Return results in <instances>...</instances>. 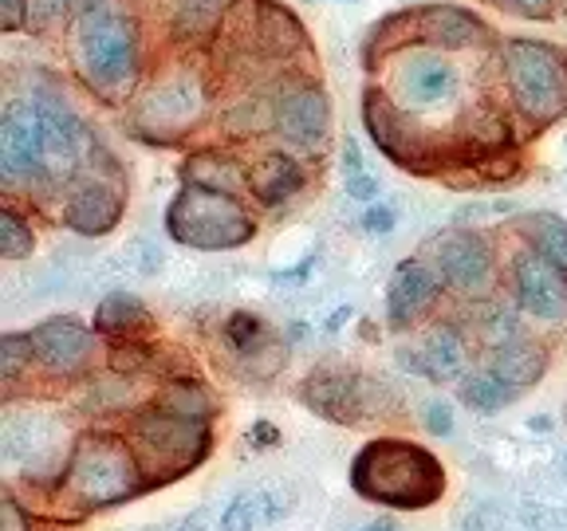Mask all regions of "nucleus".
Segmentation results:
<instances>
[{"instance_id": "1", "label": "nucleus", "mask_w": 567, "mask_h": 531, "mask_svg": "<svg viewBox=\"0 0 567 531\" xmlns=\"http://www.w3.org/2000/svg\"><path fill=\"white\" fill-rule=\"evenodd\" d=\"M351 488L371 504L417 512L442 500L445 469L430 449L399 437H382L359 449L351 465Z\"/></svg>"}, {"instance_id": "2", "label": "nucleus", "mask_w": 567, "mask_h": 531, "mask_svg": "<svg viewBox=\"0 0 567 531\" xmlns=\"http://www.w3.org/2000/svg\"><path fill=\"white\" fill-rule=\"evenodd\" d=\"M142 485L146 477H142L134 445L106 429H87L71 449L60 492L75 512H99V508L123 504Z\"/></svg>"}, {"instance_id": "3", "label": "nucleus", "mask_w": 567, "mask_h": 531, "mask_svg": "<svg viewBox=\"0 0 567 531\" xmlns=\"http://www.w3.org/2000/svg\"><path fill=\"white\" fill-rule=\"evenodd\" d=\"M134 452H138L146 485H169L205 460L209 421L174 414V409L151 402L142 414H134Z\"/></svg>"}, {"instance_id": "4", "label": "nucleus", "mask_w": 567, "mask_h": 531, "mask_svg": "<svg viewBox=\"0 0 567 531\" xmlns=\"http://www.w3.org/2000/svg\"><path fill=\"white\" fill-rule=\"evenodd\" d=\"M166 232L177 244L202 248V252H221V248H240L252 240L257 225L245 212V205L233 194L205 186H186L169 201Z\"/></svg>"}, {"instance_id": "5", "label": "nucleus", "mask_w": 567, "mask_h": 531, "mask_svg": "<svg viewBox=\"0 0 567 531\" xmlns=\"http://www.w3.org/2000/svg\"><path fill=\"white\" fill-rule=\"evenodd\" d=\"M505 80L516 111L536 126L556 123L567 111V63L551 52V44L536 40L505 44Z\"/></svg>"}, {"instance_id": "6", "label": "nucleus", "mask_w": 567, "mask_h": 531, "mask_svg": "<svg viewBox=\"0 0 567 531\" xmlns=\"http://www.w3.org/2000/svg\"><path fill=\"white\" fill-rule=\"evenodd\" d=\"M75 63L83 80L103 95L126 91L138 71V48H134L131 28L115 12L87 9L75 28Z\"/></svg>"}, {"instance_id": "7", "label": "nucleus", "mask_w": 567, "mask_h": 531, "mask_svg": "<svg viewBox=\"0 0 567 531\" xmlns=\"http://www.w3.org/2000/svg\"><path fill=\"white\" fill-rule=\"evenodd\" d=\"M0 169L9 181H40L48 177L44 134L35 103H12L0 123Z\"/></svg>"}, {"instance_id": "8", "label": "nucleus", "mask_w": 567, "mask_h": 531, "mask_svg": "<svg viewBox=\"0 0 567 531\" xmlns=\"http://www.w3.org/2000/svg\"><path fill=\"white\" fill-rule=\"evenodd\" d=\"M205 106V91L197 83V75H174V80L158 83L151 91V98L142 103V126L154 134V138H174V134L189 131L197 123Z\"/></svg>"}, {"instance_id": "9", "label": "nucleus", "mask_w": 567, "mask_h": 531, "mask_svg": "<svg viewBox=\"0 0 567 531\" xmlns=\"http://www.w3.org/2000/svg\"><path fill=\"white\" fill-rule=\"evenodd\" d=\"M516 300L540 323H564L567 319V275L540 252L516 260Z\"/></svg>"}, {"instance_id": "10", "label": "nucleus", "mask_w": 567, "mask_h": 531, "mask_svg": "<svg viewBox=\"0 0 567 531\" xmlns=\"http://www.w3.org/2000/svg\"><path fill=\"white\" fill-rule=\"evenodd\" d=\"M437 268H442L437 275L457 292L485 295V288L493 283V248L477 232H450L445 240H437Z\"/></svg>"}, {"instance_id": "11", "label": "nucleus", "mask_w": 567, "mask_h": 531, "mask_svg": "<svg viewBox=\"0 0 567 531\" xmlns=\"http://www.w3.org/2000/svg\"><path fill=\"white\" fill-rule=\"evenodd\" d=\"M276 131L284 142H292L300 150L323 146L331 131V103L319 87H296L276 106Z\"/></svg>"}, {"instance_id": "12", "label": "nucleus", "mask_w": 567, "mask_h": 531, "mask_svg": "<svg viewBox=\"0 0 567 531\" xmlns=\"http://www.w3.org/2000/svg\"><path fill=\"white\" fill-rule=\"evenodd\" d=\"M32 343H35V358L48 366L52 374H80L87 371L91 363V346H95V335L83 327L80 319H48L40 327L32 331Z\"/></svg>"}, {"instance_id": "13", "label": "nucleus", "mask_w": 567, "mask_h": 531, "mask_svg": "<svg viewBox=\"0 0 567 531\" xmlns=\"http://www.w3.org/2000/svg\"><path fill=\"white\" fill-rule=\"evenodd\" d=\"M399 98L406 111H430L457 91V71L442 55H410L399 67Z\"/></svg>"}, {"instance_id": "14", "label": "nucleus", "mask_w": 567, "mask_h": 531, "mask_svg": "<svg viewBox=\"0 0 567 531\" xmlns=\"http://www.w3.org/2000/svg\"><path fill=\"white\" fill-rule=\"evenodd\" d=\"M437 288H442V275L434 268H425L422 260H402L390 275V288H386V315L394 327H410L417 323L430 303L437 300Z\"/></svg>"}, {"instance_id": "15", "label": "nucleus", "mask_w": 567, "mask_h": 531, "mask_svg": "<svg viewBox=\"0 0 567 531\" xmlns=\"http://www.w3.org/2000/svg\"><path fill=\"white\" fill-rule=\"evenodd\" d=\"M32 103H35V115H40V134H44L48 177H68L83 150L80 118L60 103H44V98H32Z\"/></svg>"}, {"instance_id": "16", "label": "nucleus", "mask_w": 567, "mask_h": 531, "mask_svg": "<svg viewBox=\"0 0 567 531\" xmlns=\"http://www.w3.org/2000/svg\"><path fill=\"white\" fill-rule=\"evenodd\" d=\"M118 217H123V194H115L103 181L75 186V194L68 197V209H63L68 229L83 232V237H103V232L115 229Z\"/></svg>"}, {"instance_id": "17", "label": "nucleus", "mask_w": 567, "mask_h": 531, "mask_svg": "<svg viewBox=\"0 0 567 531\" xmlns=\"http://www.w3.org/2000/svg\"><path fill=\"white\" fill-rule=\"evenodd\" d=\"M303 402L316 409L319 417H328L336 425H359L363 417V394L359 382L347 374H311L303 382Z\"/></svg>"}, {"instance_id": "18", "label": "nucleus", "mask_w": 567, "mask_h": 531, "mask_svg": "<svg viewBox=\"0 0 567 531\" xmlns=\"http://www.w3.org/2000/svg\"><path fill=\"white\" fill-rule=\"evenodd\" d=\"M292 508V496H284L280 488H248L221 512V531H257L268 523L284 520Z\"/></svg>"}, {"instance_id": "19", "label": "nucleus", "mask_w": 567, "mask_h": 531, "mask_svg": "<svg viewBox=\"0 0 567 531\" xmlns=\"http://www.w3.org/2000/svg\"><path fill=\"white\" fill-rule=\"evenodd\" d=\"M248 189H252V197L260 205H284L288 197H296L303 189V166L296 158H288L284 150H272L252 166Z\"/></svg>"}, {"instance_id": "20", "label": "nucleus", "mask_w": 567, "mask_h": 531, "mask_svg": "<svg viewBox=\"0 0 567 531\" xmlns=\"http://www.w3.org/2000/svg\"><path fill=\"white\" fill-rule=\"evenodd\" d=\"M485 35V24H481L473 12L453 9V4H437L422 17V40L434 48H450V52H461V48H473Z\"/></svg>"}, {"instance_id": "21", "label": "nucleus", "mask_w": 567, "mask_h": 531, "mask_svg": "<svg viewBox=\"0 0 567 531\" xmlns=\"http://www.w3.org/2000/svg\"><path fill=\"white\" fill-rule=\"evenodd\" d=\"M488 371L496 378H505L513 389H524V386H536L548 371V354L540 351L536 343H524V339H508V343L493 346V363Z\"/></svg>"}, {"instance_id": "22", "label": "nucleus", "mask_w": 567, "mask_h": 531, "mask_svg": "<svg viewBox=\"0 0 567 531\" xmlns=\"http://www.w3.org/2000/svg\"><path fill=\"white\" fill-rule=\"evenodd\" d=\"M414 366L434 382H453L470 366V351H465V343H461V335L453 327H437L434 335L425 339L422 358Z\"/></svg>"}, {"instance_id": "23", "label": "nucleus", "mask_w": 567, "mask_h": 531, "mask_svg": "<svg viewBox=\"0 0 567 531\" xmlns=\"http://www.w3.org/2000/svg\"><path fill=\"white\" fill-rule=\"evenodd\" d=\"M233 0H169V24L177 40H205L217 32Z\"/></svg>"}, {"instance_id": "24", "label": "nucleus", "mask_w": 567, "mask_h": 531, "mask_svg": "<svg viewBox=\"0 0 567 531\" xmlns=\"http://www.w3.org/2000/svg\"><path fill=\"white\" fill-rule=\"evenodd\" d=\"M151 323V311L138 295L131 292H111L106 300H99L95 308V331L99 335H111V339H123V335H134Z\"/></svg>"}, {"instance_id": "25", "label": "nucleus", "mask_w": 567, "mask_h": 531, "mask_svg": "<svg viewBox=\"0 0 567 531\" xmlns=\"http://www.w3.org/2000/svg\"><path fill=\"white\" fill-rule=\"evenodd\" d=\"M524 232H528L532 248L556 268H567V221L556 212H532L524 217Z\"/></svg>"}, {"instance_id": "26", "label": "nucleus", "mask_w": 567, "mask_h": 531, "mask_svg": "<svg viewBox=\"0 0 567 531\" xmlns=\"http://www.w3.org/2000/svg\"><path fill=\"white\" fill-rule=\"evenodd\" d=\"M186 177L189 186H205V189H221V194H237L240 189V169L229 158H221L217 150L197 154L186 162Z\"/></svg>"}, {"instance_id": "27", "label": "nucleus", "mask_w": 567, "mask_h": 531, "mask_svg": "<svg viewBox=\"0 0 567 531\" xmlns=\"http://www.w3.org/2000/svg\"><path fill=\"white\" fill-rule=\"evenodd\" d=\"M513 398H516L513 386L505 378H496L493 371L473 374V378L461 382V402L470 409H477V414H496V409H505Z\"/></svg>"}, {"instance_id": "28", "label": "nucleus", "mask_w": 567, "mask_h": 531, "mask_svg": "<svg viewBox=\"0 0 567 531\" xmlns=\"http://www.w3.org/2000/svg\"><path fill=\"white\" fill-rule=\"evenodd\" d=\"M154 402L174 409V414H186V417H205V421L213 417V398L202 386H189V382H174V386L162 389Z\"/></svg>"}, {"instance_id": "29", "label": "nucleus", "mask_w": 567, "mask_h": 531, "mask_svg": "<svg viewBox=\"0 0 567 531\" xmlns=\"http://www.w3.org/2000/svg\"><path fill=\"white\" fill-rule=\"evenodd\" d=\"M35 232L28 221H20L12 209H0V257L4 260H24L32 257Z\"/></svg>"}, {"instance_id": "30", "label": "nucleus", "mask_w": 567, "mask_h": 531, "mask_svg": "<svg viewBox=\"0 0 567 531\" xmlns=\"http://www.w3.org/2000/svg\"><path fill=\"white\" fill-rule=\"evenodd\" d=\"M225 339L237 346V354H252L268 339V331H265V323H260L257 315L237 311V315H229V323H225Z\"/></svg>"}, {"instance_id": "31", "label": "nucleus", "mask_w": 567, "mask_h": 531, "mask_svg": "<svg viewBox=\"0 0 567 531\" xmlns=\"http://www.w3.org/2000/svg\"><path fill=\"white\" fill-rule=\"evenodd\" d=\"M35 358V343L32 335H4L0 339V378L12 382L28 363Z\"/></svg>"}, {"instance_id": "32", "label": "nucleus", "mask_w": 567, "mask_h": 531, "mask_svg": "<svg viewBox=\"0 0 567 531\" xmlns=\"http://www.w3.org/2000/svg\"><path fill=\"white\" fill-rule=\"evenodd\" d=\"M343 169H347V194H351L354 201H371V197L379 194V186H374L363 169V154H359V146H354L351 138H347V146H343Z\"/></svg>"}, {"instance_id": "33", "label": "nucleus", "mask_w": 567, "mask_h": 531, "mask_svg": "<svg viewBox=\"0 0 567 531\" xmlns=\"http://www.w3.org/2000/svg\"><path fill=\"white\" fill-rule=\"evenodd\" d=\"M131 402V389H126L123 378H95V386L87 389L83 406L87 409H118Z\"/></svg>"}, {"instance_id": "34", "label": "nucleus", "mask_w": 567, "mask_h": 531, "mask_svg": "<svg viewBox=\"0 0 567 531\" xmlns=\"http://www.w3.org/2000/svg\"><path fill=\"white\" fill-rule=\"evenodd\" d=\"M151 363V351L146 346H134V343H118L115 351H111V371L115 374H138L142 366Z\"/></svg>"}, {"instance_id": "35", "label": "nucleus", "mask_w": 567, "mask_h": 531, "mask_svg": "<svg viewBox=\"0 0 567 531\" xmlns=\"http://www.w3.org/2000/svg\"><path fill=\"white\" fill-rule=\"evenodd\" d=\"M425 429L437 437H453V409L442 406V402H430L425 406Z\"/></svg>"}, {"instance_id": "36", "label": "nucleus", "mask_w": 567, "mask_h": 531, "mask_svg": "<svg viewBox=\"0 0 567 531\" xmlns=\"http://www.w3.org/2000/svg\"><path fill=\"white\" fill-rule=\"evenodd\" d=\"M513 331H516V319L508 315L505 308H493V315H488V323H485V335L501 346V343H508V339H513Z\"/></svg>"}, {"instance_id": "37", "label": "nucleus", "mask_w": 567, "mask_h": 531, "mask_svg": "<svg viewBox=\"0 0 567 531\" xmlns=\"http://www.w3.org/2000/svg\"><path fill=\"white\" fill-rule=\"evenodd\" d=\"M83 0H28V12L35 9V17L40 20H55V17H63V12H71V9H80Z\"/></svg>"}, {"instance_id": "38", "label": "nucleus", "mask_w": 567, "mask_h": 531, "mask_svg": "<svg viewBox=\"0 0 567 531\" xmlns=\"http://www.w3.org/2000/svg\"><path fill=\"white\" fill-rule=\"evenodd\" d=\"M28 17V0H0V24L4 32H17Z\"/></svg>"}, {"instance_id": "39", "label": "nucleus", "mask_w": 567, "mask_h": 531, "mask_svg": "<svg viewBox=\"0 0 567 531\" xmlns=\"http://www.w3.org/2000/svg\"><path fill=\"white\" fill-rule=\"evenodd\" d=\"M501 4H505V9H513V12H520V17H528V20H544L556 0H501Z\"/></svg>"}, {"instance_id": "40", "label": "nucleus", "mask_w": 567, "mask_h": 531, "mask_svg": "<svg viewBox=\"0 0 567 531\" xmlns=\"http://www.w3.org/2000/svg\"><path fill=\"white\" fill-rule=\"evenodd\" d=\"M0 531H28V523H24V516H20L17 500H4V504H0Z\"/></svg>"}, {"instance_id": "41", "label": "nucleus", "mask_w": 567, "mask_h": 531, "mask_svg": "<svg viewBox=\"0 0 567 531\" xmlns=\"http://www.w3.org/2000/svg\"><path fill=\"white\" fill-rule=\"evenodd\" d=\"M367 229L390 232V229H394V212H390V209H371V212H367Z\"/></svg>"}, {"instance_id": "42", "label": "nucleus", "mask_w": 567, "mask_h": 531, "mask_svg": "<svg viewBox=\"0 0 567 531\" xmlns=\"http://www.w3.org/2000/svg\"><path fill=\"white\" fill-rule=\"evenodd\" d=\"M257 437H260V441H272V429H268V421H257Z\"/></svg>"}, {"instance_id": "43", "label": "nucleus", "mask_w": 567, "mask_h": 531, "mask_svg": "<svg viewBox=\"0 0 567 531\" xmlns=\"http://www.w3.org/2000/svg\"><path fill=\"white\" fill-rule=\"evenodd\" d=\"M528 425H532V429H540V434H548V425H551V421H548V417H532Z\"/></svg>"}, {"instance_id": "44", "label": "nucleus", "mask_w": 567, "mask_h": 531, "mask_svg": "<svg viewBox=\"0 0 567 531\" xmlns=\"http://www.w3.org/2000/svg\"><path fill=\"white\" fill-rule=\"evenodd\" d=\"M363 531H394V523H390V520H379V523H371V528H363Z\"/></svg>"}]
</instances>
